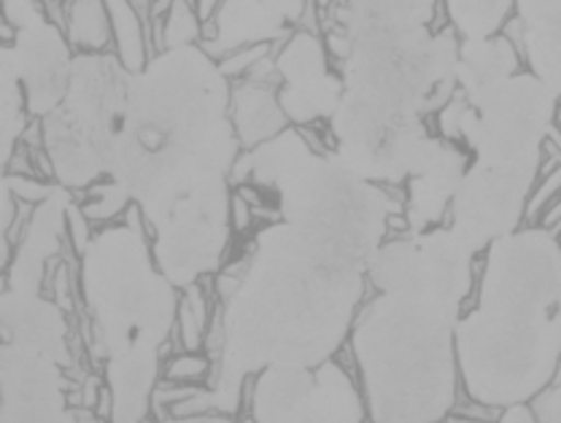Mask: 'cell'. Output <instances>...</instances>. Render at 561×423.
Here are the masks:
<instances>
[{
  "instance_id": "1",
  "label": "cell",
  "mask_w": 561,
  "mask_h": 423,
  "mask_svg": "<svg viewBox=\"0 0 561 423\" xmlns=\"http://www.w3.org/2000/svg\"><path fill=\"white\" fill-rule=\"evenodd\" d=\"M245 256L241 286L219 302L225 351L206 389L173 404V419L236 415L251 373L332 358L354 327L376 251L330 227L276 219L254 235Z\"/></svg>"
},
{
  "instance_id": "2",
  "label": "cell",
  "mask_w": 561,
  "mask_h": 423,
  "mask_svg": "<svg viewBox=\"0 0 561 423\" xmlns=\"http://www.w3.org/2000/svg\"><path fill=\"white\" fill-rule=\"evenodd\" d=\"M230 92L232 81L203 44L160 49L130 76L108 179L144 210L149 232L197 186L232 175L243 146Z\"/></svg>"
},
{
  "instance_id": "3",
  "label": "cell",
  "mask_w": 561,
  "mask_h": 423,
  "mask_svg": "<svg viewBox=\"0 0 561 423\" xmlns=\"http://www.w3.org/2000/svg\"><path fill=\"white\" fill-rule=\"evenodd\" d=\"M559 289L561 245L551 229H513L489 245L478 308L456 324L459 375L472 402L502 410L553 384Z\"/></svg>"
},
{
  "instance_id": "4",
  "label": "cell",
  "mask_w": 561,
  "mask_h": 423,
  "mask_svg": "<svg viewBox=\"0 0 561 423\" xmlns=\"http://www.w3.org/2000/svg\"><path fill=\"white\" fill-rule=\"evenodd\" d=\"M459 302L432 294L378 291L351 327L367 415L386 423L443 421L456 402Z\"/></svg>"
},
{
  "instance_id": "5",
  "label": "cell",
  "mask_w": 561,
  "mask_h": 423,
  "mask_svg": "<svg viewBox=\"0 0 561 423\" xmlns=\"http://www.w3.org/2000/svg\"><path fill=\"white\" fill-rule=\"evenodd\" d=\"M149 221L136 203L122 225H105L81 254V297L92 356L105 362L138 345H162L175 332L179 286L154 260Z\"/></svg>"
},
{
  "instance_id": "6",
  "label": "cell",
  "mask_w": 561,
  "mask_h": 423,
  "mask_svg": "<svg viewBox=\"0 0 561 423\" xmlns=\"http://www.w3.org/2000/svg\"><path fill=\"white\" fill-rule=\"evenodd\" d=\"M133 70L108 52H76L62 103L41 119L57 184L90 190L108 179Z\"/></svg>"
},
{
  "instance_id": "7",
  "label": "cell",
  "mask_w": 561,
  "mask_h": 423,
  "mask_svg": "<svg viewBox=\"0 0 561 423\" xmlns=\"http://www.w3.org/2000/svg\"><path fill=\"white\" fill-rule=\"evenodd\" d=\"M557 92L540 76L516 73L478 103H467L459 138L476 151V160L542 164V146L557 125Z\"/></svg>"
},
{
  "instance_id": "8",
  "label": "cell",
  "mask_w": 561,
  "mask_h": 423,
  "mask_svg": "<svg viewBox=\"0 0 561 423\" xmlns=\"http://www.w3.org/2000/svg\"><path fill=\"white\" fill-rule=\"evenodd\" d=\"M230 203L232 181L227 175L210 179L179 199L151 229L154 260L179 289L221 267L232 235Z\"/></svg>"
},
{
  "instance_id": "9",
  "label": "cell",
  "mask_w": 561,
  "mask_h": 423,
  "mask_svg": "<svg viewBox=\"0 0 561 423\" xmlns=\"http://www.w3.org/2000/svg\"><path fill=\"white\" fill-rule=\"evenodd\" d=\"M476 251L454 232V227H435L397 238L376 251L367 278L378 291H421L432 297L465 302L472 286Z\"/></svg>"
},
{
  "instance_id": "10",
  "label": "cell",
  "mask_w": 561,
  "mask_h": 423,
  "mask_svg": "<svg viewBox=\"0 0 561 423\" xmlns=\"http://www.w3.org/2000/svg\"><path fill=\"white\" fill-rule=\"evenodd\" d=\"M251 415L254 421H365L367 404L346 369L327 358L316 367L260 369L251 386Z\"/></svg>"
},
{
  "instance_id": "11",
  "label": "cell",
  "mask_w": 561,
  "mask_h": 423,
  "mask_svg": "<svg viewBox=\"0 0 561 423\" xmlns=\"http://www.w3.org/2000/svg\"><path fill=\"white\" fill-rule=\"evenodd\" d=\"M540 164H494L476 160L456 190L454 232L481 251L522 225Z\"/></svg>"
},
{
  "instance_id": "12",
  "label": "cell",
  "mask_w": 561,
  "mask_h": 423,
  "mask_svg": "<svg viewBox=\"0 0 561 423\" xmlns=\"http://www.w3.org/2000/svg\"><path fill=\"white\" fill-rule=\"evenodd\" d=\"M278 100L291 125L306 127L330 119L343 98V76L332 73L330 52L319 33L295 27L276 52Z\"/></svg>"
},
{
  "instance_id": "13",
  "label": "cell",
  "mask_w": 561,
  "mask_h": 423,
  "mask_svg": "<svg viewBox=\"0 0 561 423\" xmlns=\"http://www.w3.org/2000/svg\"><path fill=\"white\" fill-rule=\"evenodd\" d=\"M3 52L11 57L20 76L27 111L35 119H44L62 103L70 84L76 55L66 31L46 16L35 25L20 27Z\"/></svg>"
},
{
  "instance_id": "14",
  "label": "cell",
  "mask_w": 561,
  "mask_h": 423,
  "mask_svg": "<svg viewBox=\"0 0 561 423\" xmlns=\"http://www.w3.org/2000/svg\"><path fill=\"white\" fill-rule=\"evenodd\" d=\"M66 364L38 351L3 343L0 421H68Z\"/></svg>"
},
{
  "instance_id": "15",
  "label": "cell",
  "mask_w": 561,
  "mask_h": 423,
  "mask_svg": "<svg viewBox=\"0 0 561 423\" xmlns=\"http://www.w3.org/2000/svg\"><path fill=\"white\" fill-rule=\"evenodd\" d=\"M308 0H221L206 22L203 49L216 60L251 44H280L300 22Z\"/></svg>"
},
{
  "instance_id": "16",
  "label": "cell",
  "mask_w": 561,
  "mask_h": 423,
  "mask_svg": "<svg viewBox=\"0 0 561 423\" xmlns=\"http://www.w3.org/2000/svg\"><path fill=\"white\" fill-rule=\"evenodd\" d=\"M70 190L57 184L49 199L35 205V210L27 219L25 229L16 238L14 260L9 264V275H5V286L14 291H31L41 294L46 278V267L55 264L60 254L62 243L68 240V208H70Z\"/></svg>"
},
{
  "instance_id": "17",
  "label": "cell",
  "mask_w": 561,
  "mask_h": 423,
  "mask_svg": "<svg viewBox=\"0 0 561 423\" xmlns=\"http://www.w3.org/2000/svg\"><path fill=\"white\" fill-rule=\"evenodd\" d=\"M467 157L448 138H430L424 155L408 175V227L411 232L432 229L454 203Z\"/></svg>"
},
{
  "instance_id": "18",
  "label": "cell",
  "mask_w": 561,
  "mask_h": 423,
  "mask_svg": "<svg viewBox=\"0 0 561 423\" xmlns=\"http://www.w3.org/2000/svg\"><path fill=\"white\" fill-rule=\"evenodd\" d=\"M3 343L38 351L70 367L66 310L55 302V297L5 289Z\"/></svg>"
},
{
  "instance_id": "19",
  "label": "cell",
  "mask_w": 561,
  "mask_h": 423,
  "mask_svg": "<svg viewBox=\"0 0 561 423\" xmlns=\"http://www.w3.org/2000/svg\"><path fill=\"white\" fill-rule=\"evenodd\" d=\"M437 0H337L332 22L324 27H346L359 35H411L432 31Z\"/></svg>"
},
{
  "instance_id": "20",
  "label": "cell",
  "mask_w": 561,
  "mask_h": 423,
  "mask_svg": "<svg viewBox=\"0 0 561 423\" xmlns=\"http://www.w3.org/2000/svg\"><path fill=\"white\" fill-rule=\"evenodd\" d=\"M105 386L114 397V421H146L154 404L160 378V348L138 345L119 351L103 362Z\"/></svg>"
},
{
  "instance_id": "21",
  "label": "cell",
  "mask_w": 561,
  "mask_h": 423,
  "mask_svg": "<svg viewBox=\"0 0 561 423\" xmlns=\"http://www.w3.org/2000/svg\"><path fill=\"white\" fill-rule=\"evenodd\" d=\"M278 76H245L232 81L230 119L243 149H254L289 127V116L278 100Z\"/></svg>"
},
{
  "instance_id": "22",
  "label": "cell",
  "mask_w": 561,
  "mask_h": 423,
  "mask_svg": "<svg viewBox=\"0 0 561 423\" xmlns=\"http://www.w3.org/2000/svg\"><path fill=\"white\" fill-rule=\"evenodd\" d=\"M516 73L518 46L505 33L486 35V38H461L456 84L467 103H478Z\"/></svg>"
},
{
  "instance_id": "23",
  "label": "cell",
  "mask_w": 561,
  "mask_h": 423,
  "mask_svg": "<svg viewBox=\"0 0 561 423\" xmlns=\"http://www.w3.org/2000/svg\"><path fill=\"white\" fill-rule=\"evenodd\" d=\"M524 22V57L561 103V0H516Z\"/></svg>"
},
{
  "instance_id": "24",
  "label": "cell",
  "mask_w": 561,
  "mask_h": 423,
  "mask_svg": "<svg viewBox=\"0 0 561 423\" xmlns=\"http://www.w3.org/2000/svg\"><path fill=\"white\" fill-rule=\"evenodd\" d=\"M62 31L79 52H108L114 46V27L105 0H66Z\"/></svg>"
},
{
  "instance_id": "25",
  "label": "cell",
  "mask_w": 561,
  "mask_h": 423,
  "mask_svg": "<svg viewBox=\"0 0 561 423\" xmlns=\"http://www.w3.org/2000/svg\"><path fill=\"white\" fill-rule=\"evenodd\" d=\"M105 5H108L111 27H114L116 57L125 62L127 70L138 73L151 60L149 33H146L144 16L138 14L133 0H105Z\"/></svg>"
},
{
  "instance_id": "26",
  "label": "cell",
  "mask_w": 561,
  "mask_h": 423,
  "mask_svg": "<svg viewBox=\"0 0 561 423\" xmlns=\"http://www.w3.org/2000/svg\"><path fill=\"white\" fill-rule=\"evenodd\" d=\"M516 0H446L448 20L461 38H486L505 27Z\"/></svg>"
},
{
  "instance_id": "27",
  "label": "cell",
  "mask_w": 561,
  "mask_h": 423,
  "mask_svg": "<svg viewBox=\"0 0 561 423\" xmlns=\"http://www.w3.org/2000/svg\"><path fill=\"white\" fill-rule=\"evenodd\" d=\"M3 62V76H0V84H3V164H9L11 157H14L16 146L22 144V133L27 130V100L25 90H22V81L16 76L14 62L5 55L0 57Z\"/></svg>"
},
{
  "instance_id": "28",
  "label": "cell",
  "mask_w": 561,
  "mask_h": 423,
  "mask_svg": "<svg viewBox=\"0 0 561 423\" xmlns=\"http://www.w3.org/2000/svg\"><path fill=\"white\" fill-rule=\"evenodd\" d=\"M210 308L206 289L201 281L184 286L179 297V313H175V332H179L181 348L184 351H203L206 345V334L210 327Z\"/></svg>"
},
{
  "instance_id": "29",
  "label": "cell",
  "mask_w": 561,
  "mask_h": 423,
  "mask_svg": "<svg viewBox=\"0 0 561 423\" xmlns=\"http://www.w3.org/2000/svg\"><path fill=\"white\" fill-rule=\"evenodd\" d=\"M203 33L206 20L197 11L195 0H171V9L160 25V49L203 44Z\"/></svg>"
},
{
  "instance_id": "30",
  "label": "cell",
  "mask_w": 561,
  "mask_h": 423,
  "mask_svg": "<svg viewBox=\"0 0 561 423\" xmlns=\"http://www.w3.org/2000/svg\"><path fill=\"white\" fill-rule=\"evenodd\" d=\"M133 197L122 184L114 179H105L103 184H92L87 192V199L81 203V210L90 216L92 225H114L127 208H130Z\"/></svg>"
},
{
  "instance_id": "31",
  "label": "cell",
  "mask_w": 561,
  "mask_h": 423,
  "mask_svg": "<svg viewBox=\"0 0 561 423\" xmlns=\"http://www.w3.org/2000/svg\"><path fill=\"white\" fill-rule=\"evenodd\" d=\"M273 46L276 44H251V46H241V49L227 52L225 57H219V68L225 70V76L230 81L245 79L256 66H260L265 57L273 55Z\"/></svg>"
},
{
  "instance_id": "32",
  "label": "cell",
  "mask_w": 561,
  "mask_h": 423,
  "mask_svg": "<svg viewBox=\"0 0 561 423\" xmlns=\"http://www.w3.org/2000/svg\"><path fill=\"white\" fill-rule=\"evenodd\" d=\"M210 369H214V362L208 354L186 351V354L171 358V364L165 367V378L173 384H201V380H208Z\"/></svg>"
},
{
  "instance_id": "33",
  "label": "cell",
  "mask_w": 561,
  "mask_h": 423,
  "mask_svg": "<svg viewBox=\"0 0 561 423\" xmlns=\"http://www.w3.org/2000/svg\"><path fill=\"white\" fill-rule=\"evenodd\" d=\"M3 186L11 190V195L20 199V203L41 205L44 199H49L57 184H44V181L35 179L33 173H9L3 179Z\"/></svg>"
},
{
  "instance_id": "34",
  "label": "cell",
  "mask_w": 561,
  "mask_h": 423,
  "mask_svg": "<svg viewBox=\"0 0 561 423\" xmlns=\"http://www.w3.org/2000/svg\"><path fill=\"white\" fill-rule=\"evenodd\" d=\"M92 238H95V235H92L90 216L81 210V205L70 203V208H68V243L73 245L76 254L81 256L87 251V245L92 243Z\"/></svg>"
},
{
  "instance_id": "35",
  "label": "cell",
  "mask_w": 561,
  "mask_h": 423,
  "mask_svg": "<svg viewBox=\"0 0 561 423\" xmlns=\"http://www.w3.org/2000/svg\"><path fill=\"white\" fill-rule=\"evenodd\" d=\"M531 410H535L537 421L561 423V384H557V380H553V386L548 384L546 389L531 399Z\"/></svg>"
},
{
  "instance_id": "36",
  "label": "cell",
  "mask_w": 561,
  "mask_h": 423,
  "mask_svg": "<svg viewBox=\"0 0 561 423\" xmlns=\"http://www.w3.org/2000/svg\"><path fill=\"white\" fill-rule=\"evenodd\" d=\"M559 190H561V162L557 164V168L551 170V173H548V179L542 181L540 190L535 192V197H531V203L526 205V214L535 216L537 210L542 208V205H548V203H551L553 197L559 195Z\"/></svg>"
},
{
  "instance_id": "37",
  "label": "cell",
  "mask_w": 561,
  "mask_h": 423,
  "mask_svg": "<svg viewBox=\"0 0 561 423\" xmlns=\"http://www.w3.org/2000/svg\"><path fill=\"white\" fill-rule=\"evenodd\" d=\"M51 297H55V302L60 305L66 313L73 310V297H70V273H68V264H55V275H51Z\"/></svg>"
},
{
  "instance_id": "38",
  "label": "cell",
  "mask_w": 561,
  "mask_h": 423,
  "mask_svg": "<svg viewBox=\"0 0 561 423\" xmlns=\"http://www.w3.org/2000/svg\"><path fill=\"white\" fill-rule=\"evenodd\" d=\"M254 216H256L254 205H251L241 192H232V203H230L232 229H236V232H245V229L251 227V221H254Z\"/></svg>"
},
{
  "instance_id": "39",
  "label": "cell",
  "mask_w": 561,
  "mask_h": 423,
  "mask_svg": "<svg viewBox=\"0 0 561 423\" xmlns=\"http://www.w3.org/2000/svg\"><path fill=\"white\" fill-rule=\"evenodd\" d=\"M502 421H537L535 419V410L529 408L526 402H516V404H507V408H502Z\"/></svg>"
},
{
  "instance_id": "40",
  "label": "cell",
  "mask_w": 561,
  "mask_h": 423,
  "mask_svg": "<svg viewBox=\"0 0 561 423\" xmlns=\"http://www.w3.org/2000/svg\"><path fill=\"white\" fill-rule=\"evenodd\" d=\"M219 3L221 0H195V5H197V11H201V16L203 20H210V16H214V11L219 9Z\"/></svg>"
},
{
  "instance_id": "41",
  "label": "cell",
  "mask_w": 561,
  "mask_h": 423,
  "mask_svg": "<svg viewBox=\"0 0 561 423\" xmlns=\"http://www.w3.org/2000/svg\"><path fill=\"white\" fill-rule=\"evenodd\" d=\"M553 380H557V384H561V362H559V369H557V378H553Z\"/></svg>"
},
{
  "instance_id": "42",
  "label": "cell",
  "mask_w": 561,
  "mask_h": 423,
  "mask_svg": "<svg viewBox=\"0 0 561 423\" xmlns=\"http://www.w3.org/2000/svg\"><path fill=\"white\" fill-rule=\"evenodd\" d=\"M557 127H559V130H561V108L557 111Z\"/></svg>"
},
{
  "instance_id": "43",
  "label": "cell",
  "mask_w": 561,
  "mask_h": 423,
  "mask_svg": "<svg viewBox=\"0 0 561 423\" xmlns=\"http://www.w3.org/2000/svg\"><path fill=\"white\" fill-rule=\"evenodd\" d=\"M557 305L561 308V289H559V299H557Z\"/></svg>"
}]
</instances>
